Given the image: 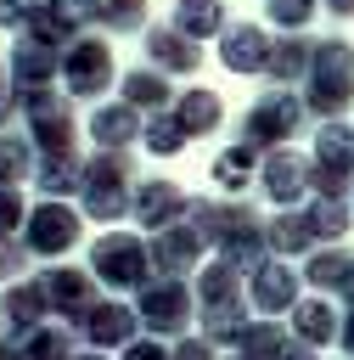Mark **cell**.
Wrapping results in <instances>:
<instances>
[{
  "label": "cell",
  "mask_w": 354,
  "mask_h": 360,
  "mask_svg": "<svg viewBox=\"0 0 354 360\" xmlns=\"http://www.w3.org/2000/svg\"><path fill=\"white\" fill-rule=\"evenodd\" d=\"M326 6H332L337 17H354V0H326Z\"/></svg>",
  "instance_id": "obj_9"
},
{
  "label": "cell",
  "mask_w": 354,
  "mask_h": 360,
  "mask_svg": "<svg viewBox=\"0 0 354 360\" xmlns=\"http://www.w3.org/2000/svg\"><path fill=\"white\" fill-rule=\"evenodd\" d=\"M354 96V51L343 39H326L315 51V107L320 112H343Z\"/></svg>",
  "instance_id": "obj_1"
},
{
  "label": "cell",
  "mask_w": 354,
  "mask_h": 360,
  "mask_svg": "<svg viewBox=\"0 0 354 360\" xmlns=\"http://www.w3.org/2000/svg\"><path fill=\"white\" fill-rule=\"evenodd\" d=\"M258 45H264V39H258L253 28H236V34H230V45H225V62H236V68H258V62H264V51H258Z\"/></svg>",
  "instance_id": "obj_2"
},
{
  "label": "cell",
  "mask_w": 354,
  "mask_h": 360,
  "mask_svg": "<svg viewBox=\"0 0 354 360\" xmlns=\"http://www.w3.org/2000/svg\"><path fill=\"white\" fill-rule=\"evenodd\" d=\"M180 22H191V28H208V22H219V6L214 0H180Z\"/></svg>",
  "instance_id": "obj_7"
},
{
  "label": "cell",
  "mask_w": 354,
  "mask_h": 360,
  "mask_svg": "<svg viewBox=\"0 0 354 360\" xmlns=\"http://www.w3.org/2000/svg\"><path fill=\"white\" fill-rule=\"evenodd\" d=\"M270 191L275 197H298L303 191V163L298 158H275L270 163Z\"/></svg>",
  "instance_id": "obj_3"
},
{
  "label": "cell",
  "mask_w": 354,
  "mask_h": 360,
  "mask_svg": "<svg viewBox=\"0 0 354 360\" xmlns=\"http://www.w3.org/2000/svg\"><path fill=\"white\" fill-rule=\"evenodd\" d=\"M315 11V0H270V17H281V22H303Z\"/></svg>",
  "instance_id": "obj_8"
},
{
  "label": "cell",
  "mask_w": 354,
  "mask_h": 360,
  "mask_svg": "<svg viewBox=\"0 0 354 360\" xmlns=\"http://www.w3.org/2000/svg\"><path fill=\"white\" fill-rule=\"evenodd\" d=\"M67 236H73V219L67 214H39V242H56L62 248Z\"/></svg>",
  "instance_id": "obj_6"
},
{
  "label": "cell",
  "mask_w": 354,
  "mask_h": 360,
  "mask_svg": "<svg viewBox=\"0 0 354 360\" xmlns=\"http://www.w3.org/2000/svg\"><path fill=\"white\" fill-rule=\"evenodd\" d=\"M298 326H303V338H315V343H326V338L337 332V321H332L326 304H303V309H298Z\"/></svg>",
  "instance_id": "obj_4"
},
{
  "label": "cell",
  "mask_w": 354,
  "mask_h": 360,
  "mask_svg": "<svg viewBox=\"0 0 354 360\" xmlns=\"http://www.w3.org/2000/svg\"><path fill=\"white\" fill-rule=\"evenodd\" d=\"M343 292H348V298H354V264H348V276H343Z\"/></svg>",
  "instance_id": "obj_11"
},
{
  "label": "cell",
  "mask_w": 354,
  "mask_h": 360,
  "mask_svg": "<svg viewBox=\"0 0 354 360\" xmlns=\"http://www.w3.org/2000/svg\"><path fill=\"white\" fill-rule=\"evenodd\" d=\"M343 349H348V354H354V315H348V321H343Z\"/></svg>",
  "instance_id": "obj_10"
},
{
  "label": "cell",
  "mask_w": 354,
  "mask_h": 360,
  "mask_svg": "<svg viewBox=\"0 0 354 360\" xmlns=\"http://www.w3.org/2000/svg\"><path fill=\"white\" fill-rule=\"evenodd\" d=\"M101 73H107V51H101V45H84V51H79V62H73V84H79V90H84L90 79L101 84Z\"/></svg>",
  "instance_id": "obj_5"
}]
</instances>
